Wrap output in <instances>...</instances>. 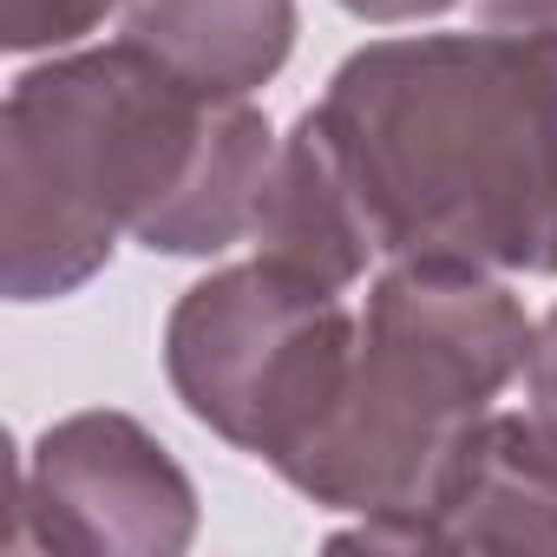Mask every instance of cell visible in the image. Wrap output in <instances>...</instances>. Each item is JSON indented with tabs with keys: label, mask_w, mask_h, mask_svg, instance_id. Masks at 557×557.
<instances>
[{
	"label": "cell",
	"mask_w": 557,
	"mask_h": 557,
	"mask_svg": "<svg viewBox=\"0 0 557 557\" xmlns=\"http://www.w3.org/2000/svg\"><path fill=\"white\" fill-rule=\"evenodd\" d=\"M269 177V125L138 40L27 73L8 99V289L66 296L119 230L151 249H223L256 230Z\"/></svg>",
	"instance_id": "2"
},
{
	"label": "cell",
	"mask_w": 557,
	"mask_h": 557,
	"mask_svg": "<svg viewBox=\"0 0 557 557\" xmlns=\"http://www.w3.org/2000/svg\"><path fill=\"white\" fill-rule=\"evenodd\" d=\"M524 355L531 329L498 283L466 262H400L368 296L335 413L283 472L322 505L381 511L355 544H387L433 505L485 400Z\"/></svg>",
	"instance_id": "3"
},
{
	"label": "cell",
	"mask_w": 557,
	"mask_h": 557,
	"mask_svg": "<svg viewBox=\"0 0 557 557\" xmlns=\"http://www.w3.org/2000/svg\"><path fill=\"white\" fill-rule=\"evenodd\" d=\"M112 0H8L0 8V27H8V47H53V40H73L86 34Z\"/></svg>",
	"instance_id": "8"
},
{
	"label": "cell",
	"mask_w": 557,
	"mask_h": 557,
	"mask_svg": "<svg viewBox=\"0 0 557 557\" xmlns=\"http://www.w3.org/2000/svg\"><path fill=\"white\" fill-rule=\"evenodd\" d=\"M492 14H518V21L557 27V0H492Z\"/></svg>",
	"instance_id": "11"
},
{
	"label": "cell",
	"mask_w": 557,
	"mask_h": 557,
	"mask_svg": "<svg viewBox=\"0 0 557 557\" xmlns=\"http://www.w3.org/2000/svg\"><path fill=\"white\" fill-rule=\"evenodd\" d=\"M296 138L368 256L557 269V27L368 47Z\"/></svg>",
	"instance_id": "1"
},
{
	"label": "cell",
	"mask_w": 557,
	"mask_h": 557,
	"mask_svg": "<svg viewBox=\"0 0 557 557\" xmlns=\"http://www.w3.org/2000/svg\"><path fill=\"white\" fill-rule=\"evenodd\" d=\"M524 368H531V394H537V413H550L557 420V315L531 335V355H524Z\"/></svg>",
	"instance_id": "9"
},
{
	"label": "cell",
	"mask_w": 557,
	"mask_h": 557,
	"mask_svg": "<svg viewBox=\"0 0 557 557\" xmlns=\"http://www.w3.org/2000/svg\"><path fill=\"white\" fill-rule=\"evenodd\" d=\"M289 27V0H132L125 40L158 53L190 86L243 99L283 66Z\"/></svg>",
	"instance_id": "7"
},
{
	"label": "cell",
	"mask_w": 557,
	"mask_h": 557,
	"mask_svg": "<svg viewBox=\"0 0 557 557\" xmlns=\"http://www.w3.org/2000/svg\"><path fill=\"white\" fill-rule=\"evenodd\" d=\"M355 14L368 21H407V14H433V8H453V0H348Z\"/></svg>",
	"instance_id": "10"
},
{
	"label": "cell",
	"mask_w": 557,
	"mask_h": 557,
	"mask_svg": "<svg viewBox=\"0 0 557 557\" xmlns=\"http://www.w3.org/2000/svg\"><path fill=\"white\" fill-rule=\"evenodd\" d=\"M400 550H557V420H479Z\"/></svg>",
	"instance_id": "6"
},
{
	"label": "cell",
	"mask_w": 557,
	"mask_h": 557,
	"mask_svg": "<svg viewBox=\"0 0 557 557\" xmlns=\"http://www.w3.org/2000/svg\"><path fill=\"white\" fill-rule=\"evenodd\" d=\"M14 544L47 550H177L190 537V485L119 413L66 420L21 472Z\"/></svg>",
	"instance_id": "5"
},
{
	"label": "cell",
	"mask_w": 557,
	"mask_h": 557,
	"mask_svg": "<svg viewBox=\"0 0 557 557\" xmlns=\"http://www.w3.org/2000/svg\"><path fill=\"white\" fill-rule=\"evenodd\" d=\"M355 322L335 283L256 256L190 289L171 322V381L223 440L289 466L342 400Z\"/></svg>",
	"instance_id": "4"
}]
</instances>
